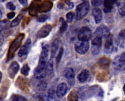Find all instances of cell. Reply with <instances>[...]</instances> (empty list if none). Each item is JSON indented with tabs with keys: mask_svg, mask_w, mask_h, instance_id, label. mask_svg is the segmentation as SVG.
<instances>
[{
	"mask_svg": "<svg viewBox=\"0 0 125 101\" xmlns=\"http://www.w3.org/2000/svg\"><path fill=\"white\" fill-rule=\"evenodd\" d=\"M19 64L16 61H14L11 64L8 68V74L11 79L14 78L15 76L19 70Z\"/></svg>",
	"mask_w": 125,
	"mask_h": 101,
	"instance_id": "7c38bea8",
	"label": "cell"
},
{
	"mask_svg": "<svg viewBox=\"0 0 125 101\" xmlns=\"http://www.w3.org/2000/svg\"><path fill=\"white\" fill-rule=\"evenodd\" d=\"M73 17H74V14H73V12H69L66 15V19H67V21L69 23H71L73 20Z\"/></svg>",
	"mask_w": 125,
	"mask_h": 101,
	"instance_id": "4dcf8cb0",
	"label": "cell"
},
{
	"mask_svg": "<svg viewBox=\"0 0 125 101\" xmlns=\"http://www.w3.org/2000/svg\"><path fill=\"white\" fill-rule=\"evenodd\" d=\"M19 2L23 6H26L28 4V2H27V0H19Z\"/></svg>",
	"mask_w": 125,
	"mask_h": 101,
	"instance_id": "8d00e7d4",
	"label": "cell"
},
{
	"mask_svg": "<svg viewBox=\"0 0 125 101\" xmlns=\"http://www.w3.org/2000/svg\"><path fill=\"white\" fill-rule=\"evenodd\" d=\"M2 74L1 71H0V83L1 82V80H2Z\"/></svg>",
	"mask_w": 125,
	"mask_h": 101,
	"instance_id": "60d3db41",
	"label": "cell"
},
{
	"mask_svg": "<svg viewBox=\"0 0 125 101\" xmlns=\"http://www.w3.org/2000/svg\"><path fill=\"white\" fill-rule=\"evenodd\" d=\"M102 2V0H93L92 4L94 6H98Z\"/></svg>",
	"mask_w": 125,
	"mask_h": 101,
	"instance_id": "836d02e7",
	"label": "cell"
},
{
	"mask_svg": "<svg viewBox=\"0 0 125 101\" xmlns=\"http://www.w3.org/2000/svg\"><path fill=\"white\" fill-rule=\"evenodd\" d=\"M68 5H69V8L70 9H73V7H74V4H73V2H70V3L68 4Z\"/></svg>",
	"mask_w": 125,
	"mask_h": 101,
	"instance_id": "f35d334b",
	"label": "cell"
},
{
	"mask_svg": "<svg viewBox=\"0 0 125 101\" xmlns=\"http://www.w3.org/2000/svg\"><path fill=\"white\" fill-rule=\"evenodd\" d=\"M92 14L95 23H99L102 19V12L101 10L98 8H94L92 10Z\"/></svg>",
	"mask_w": 125,
	"mask_h": 101,
	"instance_id": "2e32d148",
	"label": "cell"
},
{
	"mask_svg": "<svg viewBox=\"0 0 125 101\" xmlns=\"http://www.w3.org/2000/svg\"><path fill=\"white\" fill-rule=\"evenodd\" d=\"M6 7H7V8L8 9L10 10H11V11L15 10H16V9L15 5L14 4L13 2H8V3L7 4Z\"/></svg>",
	"mask_w": 125,
	"mask_h": 101,
	"instance_id": "d6a6232c",
	"label": "cell"
},
{
	"mask_svg": "<svg viewBox=\"0 0 125 101\" xmlns=\"http://www.w3.org/2000/svg\"><path fill=\"white\" fill-rule=\"evenodd\" d=\"M53 1H55V0H53Z\"/></svg>",
	"mask_w": 125,
	"mask_h": 101,
	"instance_id": "f6af8a7d",
	"label": "cell"
},
{
	"mask_svg": "<svg viewBox=\"0 0 125 101\" xmlns=\"http://www.w3.org/2000/svg\"><path fill=\"white\" fill-rule=\"evenodd\" d=\"M102 45V38L100 36H95V38L92 41V48L91 52L94 55H97L100 51Z\"/></svg>",
	"mask_w": 125,
	"mask_h": 101,
	"instance_id": "52a82bcc",
	"label": "cell"
},
{
	"mask_svg": "<svg viewBox=\"0 0 125 101\" xmlns=\"http://www.w3.org/2000/svg\"><path fill=\"white\" fill-rule=\"evenodd\" d=\"M107 60V59H105V60H103V58L101 59L99 61V63H100V64L101 66H105V65L107 64V63L108 62V61Z\"/></svg>",
	"mask_w": 125,
	"mask_h": 101,
	"instance_id": "e575fe53",
	"label": "cell"
},
{
	"mask_svg": "<svg viewBox=\"0 0 125 101\" xmlns=\"http://www.w3.org/2000/svg\"><path fill=\"white\" fill-rule=\"evenodd\" d=\"M89 75H90V73H89L88 70L85 69V70H82L80 74L78 75V80L80 83H83L85 82L88 79Z\"/></svg>",
	"mask_w": 125,
	"mask_h": 101,
	"instance_id": "e0dca14e",
	"label": "cell"
},
{
	"mask_svg": "<svg viewBox=\"0 0 125 101\" xmlns=\"http://www.w3.org/2000/svg\"><path fill=\"white\" fill-rule=\"evenodd\" d=\"M52 26L49 24H46L43 26L37 32V36L38 38H44L49 35L51 31L52 30Z\"/></svg>",
	"mask_w": 125,
	"mask_h": 101,
	"instance_id": "30bf717a",
	"label": "cell"
},
{
	"mask_svg": "<svg viewBox=\"0 0 125 101\" xmlns=\"http://www.w3.org/2000/svg\"><path fill=\"white\" fill-rule=\"evenodd\" d=\"M49 51V47L47 44H44L42 46V50L41 56H40L39 62L38 66L34 70V75L36 79H43L46 74V66L47 61L48 59Z\"/></svg>",
	"mask_w": 125,
	"mask_h": 101,
	"instance_id": "6da1fadb",
	"label": "cell"
},
{
	"mask_svg": "<svg viewBox=\"0 0 125 101\" xmlns=\"http://www.w3.org/2000/svg\"><path fill=\"white\" fill-rule=\"evenodd\" d=\"M117 0H105L104 2V11L105 13H110L113 9L114 5L116 3Z\"/></svg>",
	"mask_w": 125,
	"mask_h": 101,
	"instance_id": "9a60e30c",
	"label": "cell"
},
{
	"mask_svg": "<svg viewBox=\"0 0 125 101\" xmlns=\"http://www.w3.org/2000/svg\"><path fill=\"white\" fill-rule=\"evenodd\" d=\"M63 48H62V47H61L60 51H59V52H58V56H57V57H56V61L57 67H58L59 63H60L61 59V58H62V55H63Z\"/></svg>",
	"mask_w": 125,
	"mask_h": 101,
	"instance_id": "f1b7e54d",
	"label": "cell"
},
{
	"mask_svg": "<svg viewBox=\"0 0 125 101\" xmlns=\"http://www.w3.org/2000/svg\"></svg>",
	"mask_w": 125,
	"mask_h": 101,
	"instance_id": "ee69618b",
	"label": "cell"
},
{
	"mask_svg": "<svg viewBox=\"0 0 125 101\" xmlns=\"http://www.w3.org/2000/svg\"><path fill=\"white\" fill-rule=\"evenodd\" d=\"M89 9H90V4L88 1H85L81 4L78 5L77 7L76 12V19L78 20H82L84 18L88 13Z\"/></svg>",
	"mask_w": 125,
	"mask_h": 101,
	"instance_id": "3957f363",
	"label": "cell"
},
{
	"mask_svg": "<svg viewBox=\"0 0 125 101\" xmlns=\"http://www.w3.org/2000/svg\"><path fill=\"white\" fill-rule=\"evenodd\" d=\"M31 41L30 39H27L25 44L20 48V50L18 52V55L20 57L23 56H26L29 54V51L31 49Z\"/></svg>",
	"mask_w": 125,
	"mask_h": 101,
	"instance_id": "ba28073f",
	"label": "cell"
},
{
	"mask_svg": "<svg viewBox=\"0 0 125 101\" xmlns=\"http://www.w3.org/2000/svg\"><path fill=\"white\" fill-rule=\"evenodd\" d=\"M92 37L91 30L87 27H83L79 31L78 38L79 41H88Z\"/></svg>",
	"mask_w": 125,
	"mask_h": 101,
	"instance_id": "5b68a950",
	"label": "cell"
},
{
	"mask_svg": "<svg viewBox=\"0 0 125 101\" xmlns=\"http://www.w3.org/2000/svg\"><path fill=\"white\" fill-rule=\"evenodd\" d=\"M118 44L122 48H124L125 46V29L121 30L119 33Z\"/></svg>",
	"mask_w": 125,
	"mask_h": 101,
	"instance_id": "ffe728a7",
	"label": "cell"
},
{
	"mask_svg": "<svg viewBox=\"0 0 125 101\" xmlns=\"http://www.w3.org/2000/svg\"><path fill=\"white\" fill-rule=\"evenodd\" d=\"M63 5L62 4H59L58 5V7L60 9H62V8H63Z\"/></svg>",
	"mask_w": 125,
	"mask_h": 101,
	"instance_id": "ab89813d",
	"label": "cell"
},
{
	"mask_svg": "<svg viewBox=\"0 0 125 101\" xmlns=\"http://www.w3.org/2000/svg\"><path fill=\"white\" fill-rule=\"evenodd\" d=\"M48 19V16L46 14H42L37 18V21L39 22H44Z\"/></svg>",
	"mask_w": 125,
	"mask_h": 101,
	"instance_id": "1f68e13d",
	"label": "cell"
},
{
	"mask_svg": "<svg viewBox=\"0 0 125 101\" xmlns=\"http://www.w3.org/2000/svg\"><path fill=\"white\" fill-rule=\"evenodd\" d=\"M52 7V3L50 1H46L43 3H41L39 7V12L40 13H43V12H46L50 10Z\"/></svg>",
	"mask_w": 125,
	"mask_h": 101,
	"instance_id": "ac0fdd59",
	"label": "cell"
},
{
	"mask_svg": "<svg viewBox=\"0 0 125 101\" xmlns=\"http://www.w3.org/2000/svg\"><path fill=\"white\" fill-rule=\"evenodd\" d=\"M2 11L0 10V19L2 18Z\"/></svg>",
	"mask_w": 125,
	"mask_h": 101,
	"instance_id": "b9f144b4",
	"label": "cell"
},
{
	"mask_svg": "<svg viewBox=\"0 0 125 101\" xmlns=\"http://www.w3.org/2000/svg\"><path fill=\"white\" fill-rule=\"evenodd\" d=\"M11 100L12 101H27L26 98L23 97V96H21V95H13L11 97Z\"/></svg>",
	"mask_w": 125,
	"mask_h": 101,
	"instance_id": "4316f807",
	"label": "cell"
},
{
	"mask_svg": "<svg viewBox=\"0 0 125 101\" xmlns=\"http://www.w3.org/2000/svg\"><path fill=\"white\" fill-rule=\"evenodd\" d=\"M67 92V85L65 83H62L57 86L56 95L58 98H62Z\"/></svg>",
	"mask_w": 125,
	"mask_h": 101,
	"instance_id": "5bb4252c",
	"label": "cell"
},
{
	"mask_svg": "<svg viewBox=\"0 0 125 101\" xmlns=\"http://www.w3.org/2000/svg\"><path fill=\"white\" fill-rule=\"evenodd\" d=\"M90 45L88 41H81L77 43L75 46V49L76 52L80 54H84L88 51Z\"/></svg>",
	"mask_w": 125,
	"mask_h": 101,
	"instance_id": "8992f818",
	"label": "cell"
},
{
	"mask_svg": "<svg viewBox=\"0 0 125 101\" xmlns=\"http://www.w3.org/2000/svg\"><path fill=\"white\" fill-rule=\"evenodd\" d=\"M110 34V30L107 27L105 26H101L98 27L94 33L95 36H100L101 38H107Z\"/></svg>",
	"mask_w": 125,
	"mask_h": 101,
	"instance_id": "9c48e42d",
	"label": "cell"
},
{
	"mask_svg": "<svg viewBox=\"0 0 125 101\" xmlns=\"http://www.w3.org/2000/svg\"><path fill=\"white\" fill-rule=\"evenodd\" d=\"M4 42V36H3V34L0 32V46H1L2 44H3Z\"/></svg>",
	"mask_w": 125,
	"mask_h": 101,
	"instance_id": "74e56055",
	"label": "cell"
},
{
	"mask_svg": "<svg viewBox=\"0 0 125 101\" xmlns=\"http://www.w3.org/2000/svg\"><path fill=\"white\" fill-rule=\"evenodd\" d=\"M30 67H29V65L27 64H25L23 66V67L21 68V73L22 74L25 76H27L29 75V71H30Z\"/></svg>",
	"mask_w": 125,
	"mask_h": 101,
	"instance_id": "484cf974",
	"label": "cell"
},
{
	"mask_svg": "<svg viewBox=\"0 0 125 101\" xmlns=\"http://www.w3.org/2000/svg\"><path fill=\"white\" fill-rule=\"evenodd\" d=\"M65 77L69 81H73L75 77V73L72 68H69L65 72Z\"/></svg>",
	"mask_w": 125,
	"mask_h": 101,
	"instance_id": "44dd1931",
	"label": "cell"
},
{
	"mask_svg": "<svg viewBox=\"0 0 125 101\" xmlns=\"http://www.w3.org/2000/svg\"><path fill=\"white\" fill-rule=\"evenodd\" d=\"M15 16H16V13L14 12H11V13H9L7 14V17L9 19H11L14 17Z\"/></svg>",
	"mask_w": 125,
	"mask_h": 101,
	"instance_id": "d590c367",
	"label": "cell"
},
{
	"mask_svg": "<svg viewBox=\"0 0 125 101\" xmlns=\"http://www.w3.org/2000/svg\"><path fill=\"white\" fill-rule=\"evenodd\" d=\"M46 74L48 76H52L53 74V63L52 59H50L46 66Z\"/></svg>",
	"mask_w": 125,
	"mask_h": 101,
	"instance_id": "d6986e66",
	"label": "cell"
},
{
	"mask_svg": "<svg viewBox=\"0 0 125 101\" xmlns=\"http://www.w3.org/2000/svg\"><path fill=\"white\" fill-rule=\"evenodd\" d=\"M61 48V41L59 39L57 38L53 42L51 47V56L55 57L56 54L60 51Z\"/></svg>",
	"mask_w": 125,
	"mask_h": 101,
	"instance_id": "8fae6325",
	"label": "cell"
},
{
	"mask_svg": "<svg viewBox=\"0 0 125 101\" xmlns=\"http://www.w3.org/2000/svg\"><path fill=\"white\" fill-rule=\"evenodd\" d=\"M60 23H61V26H60V29H59V31L61 34H63L64 33L66 30L67 29L68 27V24L65 21L64 19L63 18L61 17L60 19Z\"/></svg>",
	"mask_w": 125,
	"mask_h": 101,
	"instance_id": "603a6c76",
	"label": "cell"
},
{
	"mask_svg": "<svg viewBox=\"0 0 125 101\" xmlns=\"http://www.w3.org/2000/svg\"><path fill=\"white\" fill-rule=\"evenodd\" d=\"M39 81L36 84V89L39 91H44L46 89L47 86V83L45 81H43L42 79H39Z\"/></svg>",
	"mask_w": 125,
	"mask_h": 101,
	"instance_id": "7402d4cb",
	"label": "cell"
},
{
	"mask_svg": "<svg viewBox=\"0 0 125 101\" xmlns=\"http://www.w3.org/2000/svg\"><path fill=\"white\" fill-rule=\"evenodd\" d=\"M118 10H119V12L120 15H122V16H125V2H122V3L119 5Z\"/></svg>",
	"mask_w": 125,
	"mask_h": 101,
	"instance_id": "83f0119b",
	"label": "cell"
},
{
	"mask_svg": "<svg viewBox=\"0 0 125 101\" xmlns=\"http://www.w3.org/2000/svg\"><path fill=\"white\" fill-rule=\"evenodd\" d=\"M123 92H124L125 94V84H124V86H123Z\"/></svg>",
	"mask_w": 125,
	"mask_h": 101,
	"instance_id": "7bdbcfd3",
	"label": "cell"
},
{
	"mask_svg": "<svg viewBox=\"0 0 125 101\" xmlns=\"http://www.w3.org/2000/svg\"><path fill=\"white\" fill-rule=\"evenodd\" d=\"M22 18H23V15L19 14V16H18L17 17L16 19H15L11 23V27H14L19 25V23H20V22L21 21V20L22 19Z\"/></svg>",
	"mask_w": 125,
	"mask_h": 101,
	"instance_id": "cb8c5ba5",
	"label": "cell"
},
{
	"mask_svg": "<svg viewBox=\"0 0 125 101\" xmlns=\"http://www.w3.org/2000/svg\"><path fill=\"white\" fill-rule=\"evenodd\" d=\"M105 51L107 53H110L113 49V36L112 34H109L107 37L105 43Z\"/></svg>",
	"mask_w": 125,
	"mask_h": 101,
	"instance_id": "4fadbf2b",
	"label": "cell"
},
{
	"mask_svg": "<svg viewBox=\"0 0 125 101\" xmlns=\"http://www.w3.org/2000/svg\"><path fill=\"white\" fill-rule=\"evenodd\" d=\"M68 98L69 101H77L78 96L74 92H72L71 93H70Z\"/></svg>",
	"mask_w": 125,
	"mask_h": 101,
	"instance_id": "f546056e",
	"label": "cell"
},
{
	"mask_svg": "<svg viewBox=\"0 0 125 101\" xmlns=\"http://www.w3.org/2000/svg\"><path fill=\"white\" fill-rule=\"evenodd\" d=\"M24 34H20L17 37V38L12 44H11L10 46L9 49H8V52L7 55V61H9L10 59H11L14 56L15 53H16V51L19 49V47L20 46L21 44L22 41L24 39Z\"/></svg>",
	"mask_w": 125,
	"mask_h": 101,
	"instance_id": "7a4b0ae2",
	"label": "cell"
},
{
	"mask_svg": "<svg viewBox=\"0 0 125 101\" xmlns=\"http://www.w3.org/2000/svg\"><path fill=\"white\" fill-rule=\"evenodd\" d=\"M9 21L7 20H4L0 22V32L5 30L8 27L9 24Z\"/></svg>",
	"mask_w": 125,
	"mask_h": 101,
	"instance_id": "d4e9b609",
	"label": "cell"
},
{
	"mask_svg": "<svg viewBox=\"0 0 125 101\" xmlns=\"http://www.w3.org/2000/svg\"><path fill=\"white\" fill-rule=\"evenodd\" d=\"M125 64V52L118 55L114 59L113 61V67L115 70L119 71Z\"/></svg>",
	"mask_w": 125,
	"mask_h": 101,
	"instance_id": "277c9868",
	"label": "cell"
}]
</instances>
